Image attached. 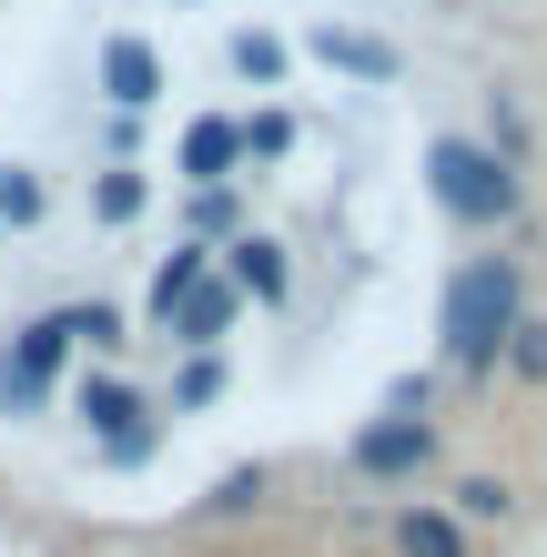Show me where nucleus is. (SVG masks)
<instances>
[{
	"mask_svg": "<svg viewBox=\"0 0 547 557\" xmlns=\"http://www.w3.org/2000/svg\"><path fill=\"white\" fill-rule=\"evenodd\" d=\"M72 345L112 355V345H122V314H112V305H82V314H72Z\"/></svg>",
	"mask_w": 547,
	"mask_h": 557,
	"instance_id": "nucleus-21",
	"label": "nucleus"
},
{
	"mask_svg": "<svg viewBox=\"0 0 547 557\" xmlns=\"http://www.w3.org/2000/svg\"><path fill=\"white\" fill-rule=\"evenodd\" d=\"M61 366H72V314H30L21 335H11V355H0V406L30 416V406L51 396Z\"/></svg>",
	"mask_w": 547,
	"mask_h": 557,
	"instance_id": "nucleus-3",
	"label": "nucleus"
},
{
	"mask_svg": "<svg viewBox=\"0 0 547 557\" xmlns=\"http://www.w3.org/2000/svg\"><path fill=\"white\" fill-rule=\"evenodd\" d=\"M518 314H527V284L507 253H467L457 274H446V305H436V335H446V366L457 375H487L507 335H518Z\"/></svg>",
	"mask_w": 547,
	"mask_h": 557,
	"instance_id": "nucleus-1",
	"label": "nucleus"
},
{
	"mask_svg": "<svg viewBox=\"0 0 547 557\" xmlns=\"http://www.w3.org/2000/svg\"><path fill=\"white\" fill-rule=\"evenodd\" d=\"M102 91H112V112H142L152 91H163V61H152V41H102Z\"/></svg>",
	"mask_w": 547,
	"mask_h": 557,
	"instance_id": "nucleus-7",
	"label": "nucleus"
},
{
	"mask_svg": "<svg viewBox=\"0 0 547 557\" xmlns=\"http://www.w3.org/2000/svg\"><path fill=\"white\" fill-rule=\"evenodd\" d=\"M234 314H244V294L223 284V274H203V284H192L183 305H173V335H183V355H213L223 335H234Z\"/></svg>",
	"mask_w": 547,
	"mask_h": 557,
	"instance_id": "nucleus-6",
	"label": "nucleus"
},
{
	"mask_svg": "<svg viewBox=\"0 0 547 557\" xmlns=\"http://www.w3.org/2000/svg\"><path fill=\"white\" fill-rule=\"evenodd\" d=\"M446 517H457V528H497V517H518V486L507 476H457V507Z\"/></svg>",
	"mask_w": 547,
	"mask_h": 557,
	"instance_id": "nucleus-12",
	"label": "nucleus"
},
{
	"mask_svg": "<svg viewBox=\"0 0 547 557\" xmlns=\"http://www.w3.org/2000/svg\"><path fill=\"white\" fill-rule=\"evenodd\" d=\"M497 366H518L527 385H547V324H537V314H518V335H507V355H497Z\"/></svg>",
	"mask_w": 547,
	"mask_h": 557,
	"instance_id": "nucleus-18",
	"label": "nucleus"
},
{
	"mask_svg": "<svg viewBox=\"0 0 547 557\" xmlns=\"http://www.w3.org/2000/svg\"><path fill=\"white\" fill-rule=\"evenodd\" d=\"M192 244H244V203H234V183L192 193Z\"/></svg>",
	"mask_w": 547,
	"mask_h": 557,
	"instance_id": "nucleus-14",
	"label": "nucleus"
},
{
	"mask_svg": "<svg viewBox=\"0 0 547 557\" xmlns=\"http://www.w3.org/2000/svg\"><path fill=\"white\" fill-rule=\"evenodd\" d=\"M234 162H244V133H234L223 112H203V122L183 133V173H192V193H213L223 173H234Z\"/></svg>",
	"mask_w": 547,
	"mask_h": 557,
	"instance_id": "nucleus-8",
	"label": "nucleus"
},
{
	"mask_svg": "<svg viewBox=\"0 0 547 557\" xmlns=\"http://www.w3.org/2000/svg\"><path fill=\"white\" fill-rule=\"evenodd\" d=\"M91 213H102V223H133L142 213V173H102V183H91Z\"/></svg>",
	"mask_w": 547,
	"mask_h": 557,
	"instance_id": "nucleus-19",
	"label": "nucleus"
},
{
	"mask_svg": "<svg viewBox=\"0 0 547 557\" xmlns=\"http://www.w3.org/2000/svg\"><path fill=\"white\" fill-rule=\"evenodd\" d=\"M82 416H91V436H102L112 467H142V456L163 446V416H152L133 385H112V375H102V385H82Z\"/></svg>",
	"mask_w": 547,
	"mask_h": 557,
	"instance_id": "nucleus-4",
	"label": "nucleus"
},
{
	"mask_svg": "<svg viewBox=\"0 0 547 557\" xmlns=\"http://www.w3.org/2000/svg\"><path fill=\"white\" fill-rule=\"evenodd\" d=\"M234 72H244V82H274V72H284V41H264V30H244V41H234Z\"/></svg>",
	"mask_w": 547,
	"mask_h": 557,
	"instance_id": "nucleus-20",
	"label": "nucleus"
},
{
	"mask_svg": "<svg viewBox=\"0 0 547 557\" xmlns=\"http://www.w3.org/2000/svg\"><path fill=\"white\" fill-rule=\"evenodd\" d=\"M426 183H436V203L457 213V223H518V203H527L518 162L487 152V143H436L426 152Z\"/></svg>",
	"mask_w": 547,
	"mask_h": 557,
	"instance_id": "nucleus-2",
	"label": "nucleus"
},
{
	"mask_svg": "<svg viewBox=\"0 0 547 557\" xmlns=\"http://www.w3.org/2000/svg\"><path fill=\"white\" fill-rule=\"evenodd\" d=\"M223 284H234V294H253V305H274V294H284V244L244 234L234 253H223Z\"/></svg>",
	"mask_w": 547,
	"mask_h": 557,
	"instance_id": "nucleus-9",
	"label": "nucleus"
},
{
	"mask_svg": "<svg viewBox=\"0 0 547 557\" xmlns=\"http://www.w3.org/2000/svg\"><path fill=\"white\" fill-rule=\"evenodd\" d=\"M203 274H213V253H203V244H183V253H163V274H152V314L173 324V305H183V294L203 284Z\"/></svg>",
	"mask_w": 547,
	"mask_h": 557,
	"instance_id": "nucleus-13",
	"label": "nucleus"
},
{
	"mask_svg": "<svg viewBox=\"0 0 547 557\" xmlns=\"http://www.w3.org/2000/svg\"><path fill=\"white\" fill-rule=\"evenodd\" d=\"M253 507H264V467H234V476L203 497V517H223V528H234V517H253Z\"/></svg>",
	"mask_w": 547,
	"mask_h": 557,
	"instance_id": "nucleus-15",
	"label": "nucleus"
},
{
	"mask_svg": "<svg viewBox=\"0 0 547 557\" xmlns=\"http://www.w3.org/2000/svg\"><path fill=\"white\" fill-rule=\"evenodd\" d=\"M396 557H467V528L446 507H406L396 517Z\"/></svg>",
	"mask_w": 547,
	"mask_h": 557,
	"instance_id": "nucleus-10",
	"label": "nucleus"
},
{
	"mask_svg": "<svg viewBox=\"0 0 547 557\" xmlns=\"http://www.w3.org/2000/svg\"><path fill=\"white\" fill-rule=\"evenodd\" d=\"M11 223H41V183H30V162H0V234Z\"/></svg>",
	"mask_w": 547,
	"mask_h": 557,
	"instance_id": "nucleus-16",
	"label": "nucleus"
},
{
	"mask_svg": "<svg viewBox=\"0 0 547 557\" xmlns=\"http://www.w3.org/2000/svg\"><path fill=\"white\" fill-rule=\"evenodd\" d=\"M314 51H325L335 72H356V82H396V51L365 41V30H314Z\"/></svg>",
	"mask_w": 547,
	"mask_h": 557,
	"instance_id": "nucleus-11",
	"label": "nucleus"
},
{
	"mask_svg": "<svg viewBox=\"0 0 547 557\" xmlns=\"http://www.w3.org/2000/svg\"><path fill=\"white\" fill-rule=\"evenodd\" d=\"M284 143H295V122H284V112H264V122H244V152H284Z\"/></svg>",
	"mask_w": 547,
	"mask_h": 557,
	"instance_id": "nucleus-22",
	"label": "nucleus"
},
{
	"mask_svg": "<svg viewBox=\"0 0 547 557\" xmlns=\"http://www.w3.org/2000/svg\"><path fill=\"white\" fill-rule=\"evenodd\" d=\"M345 456H356L365 476H415V467H426V456H436V436H426V425H415V416H375V425H365V436L345 446Z\"/></svg>",
	"mask_w": 547,
	"mask_h": 557,
	"instance_id": "nucleus-5",
	"label": "nucleus"
},
{
	"mask_svg": "<svg viewBox=\"0 0 547 557\" xmlns=\"http://www.w3.org/2000/svg\"><path fill=\"white\" fill-rule=\"evenodd\" d=\"M223 396V355H183V375H173V406L192 416V406H213Z\"/></svg>",
	"mask_w": 547,
	"mask_h": 557,
	"instance_id": "nucleus-17",
	"label": "nucleus"
}]
</instances>
